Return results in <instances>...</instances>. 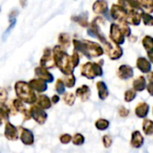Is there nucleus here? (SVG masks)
<instances>
[{"label":"nucleus","mask_w":153,"mask_h":153,"mask_svg":"<svg viewBox=\"0 0 153 153\" xmlns=\"http://www.w3.org/2000/svg\"><path fill=\"white\" fill-rule=\"evenodd\" d=\"M152 116H153V108H152Z\"/></svg>","instance_id":"864d4df0"},{"label":"nucleus","mask_w":153,"mask_h":153,"mask_svg":"<svg viewBox=\"0 0 153 153\" xmlns=\"http://www.w3.org/2000/svg\"><path fill=\"white\" fill-rule=\"evenodd\" d=\"M22 118H23V121L26 122V121H30L31 119V116H30V109L27 108V110H25L22 114Z\"/></svg>","instance_id":"49530a36"},{"label":"nucleus","mask_w":153,"mask_h":153,"mask_svg":"<svg viewBox=\"0 0 153 153\" xmlns=\"http://www.w3.org/2000/svg\"><path fill=\"white\" fill-rule=\"evenodd\" d=\"M147 80L149 81V82H152L153 83V72H150L147 75Z\"/></svg>","instance_id":"3c124183"},{"label":"nucleus","mask_w":153,"mask_h":153,"mask_svg":"<svg viewBox=\"0 0 153 153\" xmlns=\"http://www.w3.org/2000/svg\"><path fill=\"white\" fill-rule=\"evenodd\" d=\"M134 74V68L129 65H121L117 71V77L123 81H126L133 78Z\"/></svg>","instance_id":"f8f14e48"},{"label":"nucleus","mask_w":153,"mask_h":153,"mask_svg":"<svg viewBox=\"0 0 153 153\" xmlns=\"http://www.w3.org/2000/svg\"><path fill=\"white\" fill-rule=\"evenodd\" d=\"M136 67L143 74H149L152 72V63L146 57L141 56L136 60Z\"/></svg>","instance_id":"6ab92c4d"},{"label":"nucleus","mask_w":153,"mask_h":153,"mask_svg":"<svg viewBox=\"0 0 153 153\" xmlns=\"http://www.w3.org/2000/svg\"><path fill=\"white\" fill-rule=\"evenodd\" d=\"M103 48L105 54H107L111 60H118L124 54L121 46L116 44L112 40H107L105 43H103Z\"/></svg>","instance_id":"423d86ee"},{"label":"nucleus","mask_w":153,"mask_h":153,"mask_svg":"<svg viewBox=\"0 0 153 153\" xmlns=\"http://www.w3.org/2000/svg\"><path fill=\"white\" fill-rule=\"evenodd\" d=\"M48 82H46L45 81H43L42 79L37 78V79H32L29 82L30 86L31 87V89L39 94H41L43 92H45L48 90Z\"/></svg>","instance_id":"dca6fc26"},{"label":"nucleus","mask_w":153,"mask_h":153,"mask_svg":"<svg viewBox=\"0 0 153 153\" xmlns=\"http://www.w3.org/2000/svg\"><path fill=\"white\" fill-rule=\"evenodd\" d=\"M75 100H76V96L73 92H65L63 95V101L65 102V105L69 107L74 106L75 103Z\"/></svg>","instance_id":"7c9ffc66"},{"label":"nucleus","mask_w":153,"mask_h":153,"mask_svg":"<svg viewBox=\"0 0 153 153\" xmlns=\"http://www.w3.org/2000/svg\"><path fill=\"white\" fill-rule=\"evenodd\" d=\"M142 11L138 10H131L127 12V16L126 19V22L129 25L138 26L142 22Z\"/></svg>","instance_id":"ddd939ff"},{"label":"nucleus","mask_w":153,"mask_h":153,"mask_svg":"<svg viewBox=\"0 0 153 153\" xmlns=\"http://www.w3.org/2000/svg\"><path fill=\"white\" fill-rule=\"evenodd\" d=\"M146 90H147L148 93H149L151 96H152L153 97V83L152 82H149V83L147 84Z\"/></svg>","instance_id":"09e8293b"},{"label":"nucleus","mask_w":153,"mask_h":153,"mask_svg":"<svg viewBox=\"0 0 153 153\" xmlns=\"http://www.w3.org/2000/svg\"><path fill=\"white\" fill-rule=\"evenodd\" d=\"M29 109H30V112L31 119H33L38 125L43 126L47 122L48 116V113L46 112V110L39 108L36 104L30 105Z\"/></svg>","instance_id":"0eeeda50"},{"label":"nucleus","mask_w":153,"mask_h":153,"mask_svg":"<svg viewBox=\"0 0 153 153\" xmlns=\"http://www.w3.org/2000/svg\"><path fill=\"white\" fill-rule=\"evenodd\" d=\"M152 135H153V134H152Z\"/></svg>","instance_id":"6e6d98bb"},{"label":"nucleus","mask_w":153,"mask_h":153,"mask_svg":"<svg viewBox=\"0 0 153 153\" xmlns=\"http://www.w3.org/2000/svg\"><path fill=\"white\" fill-rule=\"evenodd\" d=\"M18 129L20 132L19 139L22 143V144H24L25 146H32L35 143L34 133L30 129L22 126H18Z\"/></svg>","instance_id":"6e6552de"},{"label":"nucleus","mask_w":153,"mask_h":153,"mask_svg":"<svg viewBox=\"0 0 153 153\" xmlns=\"http://www.w3.org/2000/svg\"><path fill=\"white\" fill-rule=\"evenodd\" d=\"M26 3H27V0H20V4L22 7H25Z\"/></svg>","instance_id":"603ef678"},{"label":"nucleus","mask_w":153,"mask_h":153,"mask_svg":"<svg viewBox=\"0 0 153 153\" xmlns=\"http://www.w3.org/2000/svg\"><path fill=\"white\" fill-rule=\"evenodd\" d=\"M0 10H1V8H0Z\"/></svg>","instance_id":"5fc2aeb1"},{"label":"nucleus","mask_w":153,"mask_h":153,"mask_svg":"<svg viewBox=\"0 0 153 153\" xmlns=\"http://www.w3.org/2000/svg\"><path fill=\"white\" fill-rule=\"evenodd\" d=\"M14 91L16 97L22 100L25 104L33 105L37 101L38 95L37 93L31 89L29 82L19 81L14 84Z\"/></svg>","instance_id":"7ed1b4c3"},{"label":"nucleus","mask_w":153,"mask_h":153,"mask_svg":"<svg viewBox=\"0 0 153 153\" xmlns=\"http://www.w3.org/2000/svg\"><path fill=\"white\" fill-rule=\"evenodd\" d=\"M40 65L42 67L48 69V68H53L55 65H56V63H55V60H54V57L51 54V51L50 49H46L45 52H44V55L41 58V61H40Z\"/></svg>","instance_id":"aec40b11"},{"label":"nucleus","mask_w":153,"mask_h":153,"mask_svg":"<svg viewBox=\"0 0 153 153\" xmlns=\"http://www.w3.org/2000/svg\"><path fill=\"white\" fill-rule=\"evenodd\" d=\"M71 61H72V64L74 65V67H77L79 63H80V55H79V52L77 51H74L73 55L71 56Z\"/></svg>","instance_id":"79ce46f5"},{"label":"nucleus","mask_w":153,"mask_h":153,"mask_svg":"<svg viewBox=\"0 0 153 153\" xmlns=\"http://www.w3.org/2000/svg\"><path fill=\"white\" fill-rule=\"evenodd\" d=\"M147 13H153V0H135Z\"/></svg>","instance_id":"c756f323"},{"label":"nucleus","mask_w":153,"mask_h":153,"mask_svg":"<svg viewBox=\"0 0 153 153\" xmlns=\"http://www.w3.org/2000/svg\"><path fill=\"white\" fill-rule=\"evenodd\" d=\"M104 23V19L101 16H97L96 18H94L92 20V22L89 24L88 30H87V33L93 38L98 39L102 44L105 43L108 39H106L104 33H102L101 30H100V25Z\"/></svg>","instance_id":"39448f33"},{"label":"nucleus","mask_w":153,"mask_h":153,"mask_svg":"<svg viewBox=\"0 0 153 153\" xmlns=\"http://www.w3.org/2000/svg\"><path fill=\"white\" fill-rule=\"evenodd\" d=\"M11 115L7 104H4V105L0 104V126L3 125L4 122L8 121Z\"/></svg>","instance_id":"a878e982"},{"label":"nucleus","mask_w":153,"mask_h":153,"mask_svg":"<svg viewBox=\"0 0 153 153\" xmlns=\"http://www.w3.org/2000/svg\"><path fill=\"white\" fill-rule=\"evenodd\" d=\"M72 139H73V136L70 134H62L59 136V142L62 144H65V145L69 144L70 143H72Z\"/></svg>","instance_id":"a19ab883"},{"label":"nucleus","mask_w":153,"mask_h":153,"mask_svg":"<svg viewBox=\"0 0 153 153\" xmlns=\"http://www.w3.org/2000/svg\"><path fill=\"white\" fill-rule=\"evenodd\" d=\"M96 88L98 91V97L100 100H105L109 95V91L108 89V86L105 82L99 81L96 82Z\"/></svg>","instance_id":"4be33fe9"},{"label":"nucleus","mask_w":153,"mask_h":153,"mask_svg":"<svg viewBox=\"0 0 153 153\" xmlns=\"http://www.w3.org/2000/svg\"><path fill=\"white\" fill-rule=\"evenodd\" d=\"M58 42L61 46H63L65 48H68L71 43L69 35L66 33H61L58 37Z\"/></svg>","instance_id":"e433bc0d"},{"label":"nucleus","mask_w":153,"mask_h":153,"mask_svg":"<svg viewBox=\"0 0 153 153\" xmlns=\"http://www.w3.org/2000/svg\"><path fill=\"white\" fill-rule=\"evenodd\" d=\"M146 87H147L146 78L143 75L138 76L133 81V89L137 92L143 91L144 90H146Z\"/></svg>","instance_id":"b1692460"},{"label":"nucleus","mask_w":153,"mask_h":153,"mask_svg":"<svg viewBox=\"0 0 153 153\" xmlns=\"http://www.w3.org/2000/svg\"><path fill=\"white\" fill-rule=\"evenodd\" d=\"M65 82L62 79H57L56 80V85H55V89H56V91L58 95H64L65 93Z\"/></svg>","instance_id":"4c0bfd02"},{"label":"nucleus","mask_w":153,"mask_h":153,"mask_svg":"<svg viewBox=\"0 0 153 153\" xmlns=\"http://www.w3.org/2000/svg\"><path fill=\"white\" fill-rule=\"evenodd\" d=\"M142 128L146 136H151L153 134V120L144 118L142 124Z\"/></svg>","instance_id":"393cba45"},{"label":"nucleus","mask_w":153,"mask_h":153,"mask_svg":"<svg viewBox=\"0 0 153 153\" xmlns=\"http://www.w3.org/2000/svg\"><path fill=\"white\" fill-rule=\"evenodd\" d=\"M75 96L79 98L82 102H86L87 100H89V99L91 96V88L86 84L78 87L75 91Z\"/></svg>","instance_id":"a211bd4d"},{"label":"nucleus","mask_w":153,"mask_h":153,"mask_svg":"<svg viewBox=\"0 0 153 153\" xmlns=\"http://www.w3.org/2000/svg\"><path fill=\"white\" fill-rule=\"evenodd\" d=\"M101 140H102V144H103V146H104L106 149L110 148V147L112 146V144H113V139H112V137H111L110 135H108V134L103 135L102 138H101Z\"/></svg>","instance_id":"ea45409f"},{"label":"nucleus","mask_w":153,"mask_h":153,"mask_svg":"<svg viewBox=\"0 0 153 153\" xmlns=\"http://www.w3.org/2000/svg\"><path fill=\"white\" fill-rule=\"evenodd\" d=\"M142 44L147 52L153 50V38L152 36L150 35L144 36L142 39Z\"/></svg>","instance_id":"2f4dec72"},{"label":"nucleus","mask_w":153,"mask_h":153,"mask_svg":"<svg viewBox=\"0 0 153 153\" xmlns=\"http://www.w3.org/2000/svg\"><path fill=\"white\" fill-rule=\"evenodd\" d=\"M118 25H119V28H120L122 33L125 35V37L129 38L132 35V30H131L128 23H126V22H118Z\"/></svg>","instance_id":"58836bf2"},{"label":"nucleus","mask_w":153,"mask_h":153,"mask_svg":"<svg viewBox=\"0 0 153 153\" xmlns=\"http://www.w3.org/2000/svg\"><path fill=\"white\" fill-rule=\"evenodd\" d=\"M7 99H8V94H7L6 90L0 87V104L2 105L6 104Z\"/></svg>","instance_id":"c03bdc74"},{"label":"nucleus","mask_w":153,"mask_h":153,"mask_svg":"<svg viewBox=\"0 0 153 153\" xmlns=\"http://www.w3.org/2000/svg\"><path fill=\"white\" fill-rule=\"evenodd\" d=\"M150 112V105L147 102H140L136 105L134 108V114L138 118L144 119L147 118Z\"/></svg>","instance_id":"f3484780"},{"label":"nucleus","mask_w":153,"mask_h":153,"mask_svg":"<svg viewBox=\"0 0 153 153\" xmlns=\"http://www.w3.org/2000/svg\"><path fill=\"white\" fill-rule=\"evenodd\" d=\"M64 82H65V87L71 89V88H74L75 83H76V78L75 76L74 75V74H67V75H65V78L63 79Z\"/></svg>","instance_id":"473e14b6"},{"label":"nucleus","mask_w":153,"mask_h":153,"mask_svg":"<svg viewBox=\"0 0 153 153\" xmlns=\"http://www.w3.org/2000/svg\"><path fill=\"white\" fill-rule=\"evenodd\" d=\"M36 105H38L39 108H43L44 110H48L49 108H51L52 107V102H51V99H49L48 96L45 95V94H39L38 98H37V101L35 103Z\"/></svg>","instance_id":"5701e85b"},{"label":"nucleus","mask_w":153,"mask_h":153,"mask_svg":"<svg viewBox=\"0 0 153 153\" xmlns=\"http://www.w3.org/2000/svg\"><path fill=\"white\" fill-rule=\"evenodd\" d=\"M81 74L88 80H93L96 77H101L103 75L102 65L98 62H87L82 65Z\"/></svg>","instance_id":"20e7f679"},{"label":"nucleus","mask_w":153,"mask_h":153,"mask_svg":"<svg viewBox=\"0 0 153 153\" xmlns=\"http://www.w3.org/2000/svg\"><path fill=\"white\" fill-rule=\"evenodd\" d=\"M117 112H118V115L121 117H123V118H126V117H127L130 115V110L128 108H126L125 106H120L118 108Z\"/></svg>","instance_id":"37998d69"},{"label":"nucleus","mask_w":153,"mask_h":153,"mask_svg":"<svg viewBox=\"0 0 153 153\" xmlns=\"http://www.w3.org/2000/svg\"><path fill=\"white\" fill-rule=\"evenodd\" d=\"M15 22H16V20L15 19H13V20H11V23H10V25H9V27L6 29V30L3 33V39L4 40L5 39V38L8 36V34L11 32V30L13 29V27H14V25H15Z\"/></svg>","instance_id":"a18cd8bd"},{"label":"nucleus","mask_w":153,"mask_h":153,"mask_svg":"<svg viewBox=\"0 0 153 153\" xmlns=\"http://www.w3.org/2000/svg\"><path fill=\"white\" fill-rule=\"evenodd\" d=\"M110 15L113 20L117 21L118 22H126L127 11L118 4H113L110 8Z\"/></svg>","instance_id":"9b49d317"},{"label":"nucleus","mask_w":153,"mask_h":153,"mask_svg":"<svg viewBox=\"0 0 153 153\" xmlns=\"http://www.w3.org/2000/svg\"><path fill=\"white\" fill-rule=\"evenodd\" d=\"M147 56H148V59L150 60V62L153 64V50L147 52Z\"/></svg>","instance_id":"8fccbe9b"},{"label":"nucleus","mask_w":153,"mask_h":153,"mask_svg":"<svg viewBox=\"0 0 153 153\" xmlns=\"http://www.w3.org/2000/svg\"><path fill=\"white\" fill-rule=\"evenodd\" d=\"M109 38L110 40L115 42L117 45H123L126 41V37L122 33L119 25L116 22H112L110 25V30H109Z\"/></svg>","instance_id":"1a4fd4ad"},{"label":"nucleus","mask_w":153,"mask_h":153,"mask_svg":"<svg viewBox=\"0 0 153 153\" xmlns=\"http://www.w3.org/2000/svg\"><path fill=\"white\" fill-rule=\"evenodd\" d=\"M142 14V21L143 22L144 25L146 26H152L153 27V16L150 13H147L145 11H142L141 13Z\"/></svg>","instance_id":"c9c22d12"},{"label":"nucleus","mask_w":153,"mask_h":153,"mask_svg":"<svg viewBox=\"0 0 153 153\" xmlns=\"http://www.w3.org/2000/svg\"><path fill=\"white\" fill-rule=\"evenodd\" d=\"M10 103L12 104V106L14 108V109L16 110V112L18 114L22 115L25 110H27V108L25 107V103L22 100H21L20 99H18V98L13 100Z\"/></svg>","instance_id":"bb28decb"},{"label":"nucleus","mask_w":153,"mask_h":153,"mask_svg":"<svg viewBox=\"0 0 153 153\" xmlns=\"http://www.w3.org/2000/svg\"><path fill=\"white\" fill-rule=\"evenodd\" d=\"M35 74L38 76V78L42 79L43 81H45L46 82H53L54 81V76L51 73H49L46 68L40 66V67H37L35 70Z\"/></svg>","instance_id":"412c9836"},{"label":"nucleus","mask_w":153,"mask_h":153,"mask_svg":"<svg viewBox=\"0 0 153 153\" xmlns=\"http://www.w3.org/2000/svg\"><path fill=\"white\" fill-rule=\"evenodd\" d=\"M73 44L74 47V50L82 53L87 58H95L105 54L103 47H101V45L97 42L87 39H74Z\"/></svg>","instance_id":"f257e3e1"},{"label":"nucleus","mask_w":153,"mask_h":153,"mask_svg":"<svg viewBox=\"0 0 153 153\" xmlns=\"http://www.w3.org/2000/svg\"><path fill=\"white\" fill-rule=\"evenodd\" d=\"M53 53L54 60L58 69L65 75L74 74V67L72 64L71 56L65 52V48L62 46H56L53 49Z\"/></svg>","instance_id":"f03ea898"},{"label":"nucleus","mask_w":153,"mask_h":153,"mask_svg":"<svg viewBox=\"0 0 153 153\" xmlns=\"http://www.w3.org/2000/svg\"><path fill=\"white\" fill-rule=\"evenodd\" d=\"M144 144V137L139 130H135L131 134L130 145L134 149H140Z\"/></svg>","instance_id":"2eb2a0df"},{"label":"nucleus","mask_w":153,"mask_h":153,"mask_svg":"<svg viewBox=\"0 0 153 153\" xmlns=\"http://www.w3.org/2000/svg\"><path fill=\"white\" fill-rule=\"evenodd\" d=\"M137 97V91H135L134 89H129L125 91L124 93V100L126 102L129 103L134 101Z\"/></svg>","instance_id":"72a5a7b5"},{"label":"nucleus","mask_w":153,"mask_h":153,"mask_svg":"<svg viewBox=\"0 0 153 153\" xmlns=\"http://www.w3.org/2000/svg\"><path fill=\"white\" fill-rule=\"evenodd\" d=\"M108 10V3L106 0H96L93 3L92 11L98 15H106Z\"/></svg>","instance_id":"4468645a"},{"label":"nucleus","mask_w":153,"mask_h":153,"mask_svg":"<svg viewBox=\"0 0 153 153\" xmlns=\"http://www.w3.org/2000/svg\"><path fill=\"white\" fill-rule=\"evenodd\" d=\"M59 101H60V97H59L58 94H55V95H53V96L51 97V102H52L53 105L57 104Z\"/></svg>","instance_id":"de8ad7c7"},{"label":"nucleus","mask_w":153,"mask_h":153,"mask_svg":"<svg viewBox=\"0 0 153 153\" xmlns=\"http://www.w3.org/2000/svg\"><path fill=\"white\" fill-rule=\"evenodd\" d=\"M72 143L75 146H82L85 143V137L81 133H76L73 135Z\"/></svg>","instance_id":"f704fd0d"},{"label":"nucleus","mask_w":153,"mask_h":153,"mask_svg":"<svg viewBox=\"0 0 153 153\" xmlns=\"http://www.w3.org/2000/svg\"><path fill=\"white\" fill-rule=\"evenodd\" d=\"M4 135L6 138V140L11 142H15L19 139L20 132L18 129V126H15L13 124H12L9 120L4 122Z\"/></svg>","instance_id":"9d476101"},{"label":"nucleus","mask_w":153,"mask_h":153,"mask_svg":"<svg viewBox=\"0 0 153 153\" xmlns=\"http://www.w3.org/2000/svg\"><path fill=\"white\" fill-rule=\"evenodd\" d=\"M72 20H74L75 22L79 23L81 26L82 27H89V22H88V14L85 13H82L80 15H76V16H73Z\"/></svg>","instance_id":"c85d7f7f"},{"label":"nucleus","mask_w":153,"mask_h":153,"mask_svg":"<svg viewBox=\"0 0 153 153\" xmlns=\"http://www.w3.org/2000/svg\"><path fill=\"white\" fill-rule=\"evenodd\" d=\"M94 126L99 131H106L109 128L110 122L105 118H99L98 120L95 121Z\"/></svg>","instance_id":"cd10ccee"}]
</instances>
